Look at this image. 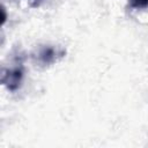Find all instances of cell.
<instances>
[{"label": "cell", "instance_id": "6da1fadb", "mask_svg": "<svg viewBox=\"0 0 148 148\" xmlns=\"http://www.w3.org/2000/svg\"><path fill=\"white\" fill-rule=\"evenodd\" d=\"M23 79V68L16 66L10 69H3L1 75V83L10 91H15L20 88Z\"/></svg>", "mask_w": 148, "mask_h": 148}, {"label": "cell", "instance_id": "7a4b0ae2", "mask_svg": "<svg viewBox=\"0 0 148 148\" xmlns=\"http://www.w3.org/2000/svg\"><path fill=\"white\" fill-rule=\"evenodd\" d=\"M38 61L43 65H50L57 61L58 57L64 56V51H58L52 46H44L38 52Z\"/></svg>", "mask_w": 148, "mask_h": 148}, {"label": "cell", "instance_id": "3957f363", "mask_svg": "<svg viewBox=\"0 0 148 148\" xmlns=\"http://www.w3.org/2000/svg\"><path fill=\"white\" fill-rule=\"evenodd\" d=\"M128 6L133 9L148 8V0H128Z\"/></svg>", "mask_w": 148, "mask_h": 148}, {"label": "cell", "instance_id": "277c9868", "mask_svg": "<svg viewBox=\"0 0 148 148\" xmlns=\"http://www.w3.org/2000/svg\"><path fill=\"white\" fill-rule=\"evenodd\" d=\"M31 1V6L32 7H37V6H39L44 0H30Z\"/></svg>", "mask_w": 148, "mask_h": 148}]
</instances>
